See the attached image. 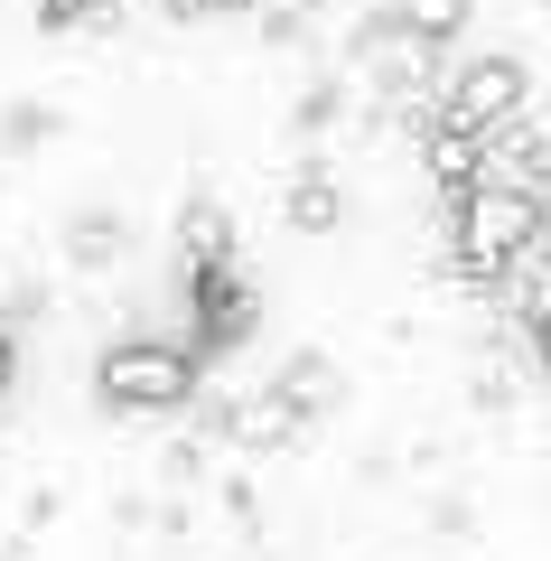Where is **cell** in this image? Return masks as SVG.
<instances>
[{
	"label": "cell",
	"instance_id": "1",
	"mask_svg": "<svg viewBox=\"0 0 551 561\" xmlns=\"http://www.w3.org/2000/svg\"><path fill=\"white\" fill-rule=\"evenodd\" d=\"M542 243H551V206L524 197V187L486 179V187H468V197L449 206V262L477 280V290H505Z\"/></svg>",
	"mask_w": 551,
	"mask_h": 561
},
{
	"label": "cell",
	"instance_id": "2",
	"mask_svg": "<svg viewBox=\"0 0 551 561\" xmlns=\"http://www.w3.org/2000/svg\"><path fill=\"white\" fill-rule=\"evenodd\" d=\"M206 356L197 346H169V337H122L94 356V393L103 412H177V402L197 393Z\"/></svg>",
	"mask_w": 551,
	"mask_h": 561
},
{
	"label": "cell",
	"instance_id": "3",
	"mask_svg": "<svg viewBox=\"0 0 551 561\" xmlns=\"http://www.w3.org/2000/svg\"><path fill=\"white\" fill-rule=\"evenodd\" d=\"M355 66H365V84H375L383 103H412V94H431V76H439V38L412 28L402 10H375V20L355 28Z\"/></svg>",
	"mask_w": 551,
	"mask_h": 561
},
{
	"label": "cell",
	"instance_id": "4",
	"mask_svg": "<svg viewBox=\"0 0 551 561\" xmlns=\"http://www.w3.org/2000/svg\"><path fill=\"white\" fill-rule=\"evenodd\" d=\"M514 113H524V57H468L449 76V122H468V131H505Z\"/></svg>",
	"mask_w": 551,
	"mask_h": 561
},
{
	"label": "cell",
	"instance_id": "5",
	"mask_svg": "<svg viewBox=\"0 0 551 561\" xmlns=\"http://www.w3.org/2000/svg\"><path fill=\"white\" fill-rule=\"evenodd\" d=\"M187 309H197V356H225L253 337V290L234 272H187Z\"/></svg>",
	"mask_w": 551,
	"mask_h": 561
},
{
	"label": "cell",
	"instance_id": "6",
	"mask_svg": "<svg viewBox=\"0 0 551 561\" xmlns=\"http://www.w3.org/2000/svg\"><path fill=\"white\" fill-rule=\"evenodd\" d=\"M431 179H439V197H468V187H486V131H468V122H449L439 113L431 122Z\"/></svg>",
	"mask_w": 551,
	"mask_h": 561
},
{
	"label": "cell",
	"instance_id": "7",
	"mask_svg": "<svg viewBox=\"0 0 551 561\" xmlns=\"http://www.w3.org/2000/svg\"><path fill=\"white\" fill-rule=\"evenodd\" d=\"M486 179L495 187H524V197H542L551 206V140H532V131H486Z\"/></svg>",
	"mask_w": 551,
	"mask_h": 561
},
{
	"label": "cell",
	"instance_id": "8",
	"mask_svg": "<svg viewBox=\"0 0 551 561\" xmlns=\"http://www.w3.org/2000/svg\"><path fill=\"white\" fill-rule=\"evenodd\" d=\"M299 421H309V412H299L280 383H262L253 402H234V412H225V431H234L243 449H290V440H299Z\"/></svg>",
	"mask_w": 551,
	"mask_h": 561
},
{
	"label": "cell",
	"instance_id": "9",
	"mask_svg": "<svg viewBox=\"0 0 551 561\" xmlns=\"http://www.w3.org/2000/svg\"><path fill=\"white\" fill-rule=\"evenodd\" d=\"M225 262H234L225 206L216 197H187V206H177V272H225Z\"/></svg>",
	"mask_w": 551,
	"mask_h": 561
},
{
	"label": "cell",
	"instance_id": "10",
	"mask_svg": "<svg viewBox=\"0 0 551 561\" xmlns=\"http://www.w3.org/2000/svg\"><path fill=\"white\" fill-rule=\"evenodd\" d=\"M290 225H299V234H328V225H346V197H336L328 169H299V187H290Z\"/></svg>",
	"mask_w": 551,
	"mask_h": 561
},
{
	"label": "cell",
	"instance_id": "11",
	"mask_svg": "<svg viewBox=\"0 0 551 561\" xmlns=\"http://www.w3.org/2000/svg\"><path fill=\"white\" fill-rule=\"evenodd\" d=\"M280 393H290L299 412L318 421V412L336 402V365H328V356H290V365H280Z\"/></svg>",
	"mask_w": 551,
	"mask_h": 561
},
{
	"label": "cell",
	"instance_id": "12",
	"mask_svg": "<svg viewBox=\"0 0 551 561\" xmlns=\"http://www.w3.org/2000/svg\"><path fill=\"white\" fill-rule=\"evenodd\" d=\"M66 253H76V272H103V262L122 253V216H103V206L76 216V225H66Z\"/></svg>",
	"mask_w": 551,
	"mask_h": 561
},
{
	"label": "cell",
	"instance_id": "13",
	"mask_svg": "<svg viewBox=\"0 0 551 561\" xmlns=\"http://www.w3.org/2000/svg\"><path fill=\"white\" fill-rule=\"evenodd\" d=\"M393 10H402V20H412V28H431L439 47H449L458 28H468V0H393Z\"/></svg>",
	"mask_w": 551,
	"mask_h": 561
},
{
	"label": "cell",
	"instance_id": "14",
	"mask_svg": "<svg viewBox=\"0 0 551 561\" xmlns=\"http://www.w3.org/2000/svg\"><path fill=\"white\" fill-rule=\"evenodd\" d=\"M103 10H122V0H38V28H84Z\"/></svg>",
	"mask_w": 551,
	"mask_h": 561
},
{
	"label": "cell",
	"instance_id": "15",
	"mask_svg": "<svg viewBox=\"0 0 551 561\" xmlns=\"http://www.w3.org/2000/svg\"><path fill=\"white\" fill-rule=\"evenodd\" d=\"M243 10H262V0H169V20H243Z\"/></svg>",
	"mask_w": 551,
	"mask_h": 561
},
{
	"label": "cell",
	"instance_id": "16",
	"mask_svg": "<svg viewBox=\"0 0 551 561\" xmlns=\"http://www.w3.org/2000/svg\"><path fill=\"white\" fill-rule=\"evenodd\" d=\"M532 356H542V375H551V300H532Z\"/></svg>",
	"mask_w": 551,
	"mask_h": 561
},
{
	"label": "cell",
	"instance_id": "17",
	"mask_svg": "<svg viewBox=\"0 0 551 561\" xmlns=\"http://www.w3.org/2000/svg\"><path fill=\"white\" fill-rule=\"evenodd\" d=\"M10 375H20V356H10V337H0V393H10Z\"/></svg>",
	"mask_w": 551,
	"mask_h": 561
}]
</instances>
